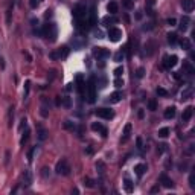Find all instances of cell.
<instances>
[{"mask_svg": "<svg viewBox=\"0 0 195 195\" xmlns=\"http://www.w3.org/2000/svg\"><path fill=\"white\" fill-rule=\"evenodd\" d=\"M41 34H43V37H46L49 41H55L57 40V37H58V29H57V24L55 23H46L44 26H43V29H41Z\"/></svg>", "mask_w": 195, "mask_h": 195, "instance_id": "obj_1", "label": "cell"}, {"mask_svg": "<svg viewBox=\"0 0 195 195\" xmlns=\"http://www.w3.org/2000/svg\"><path fill=\"white\" fill-rule=\"evenodd\" d=\"M85 88H87V102L94 104L96 102V78L94 76L88 79V82L85 84Z\"/></svg>", "mask_w": 195, "mask_h": 195, "instance_id": "obj_2", "label": "cell"}, {"mask_svg": "<svg viewBox=\"0 0 195 195\" xmlns=\"http://www.w3.org/2000/svg\"><path fill=\"white\" fill-rule=\"evenodd\" d=\"M55 172H57L58 175H69V174H70V165H69V162H67L66 159H61V160L57 163Z\"/></svg>", "mask_w": 195, "mask_h": 195, "instance_id": "obj_3", "label": "cell"}, {"mask_svg": "<svg viewBox=\"0 0 195 195\" xmlns=\"http://www.w3.org/2000/svg\"><path fill=\"white\" fill-rule=\"evenodd\" d=\"M85 15H87V6L84 3H78L73 8V17H75V20H84Z\"/></svg>", "mask_w": 195, "mask_h": 195, "instance_id": "obj_4", "label": "cell"}, {"mask_svg": "<svg viewBox=\"0 0 195 195\" xmlns=\"http://www.w3.org/2000/svg\"><path fill=\"white\" fill-rule=\"evenodd\" d=\"M94 114L98 116V117H101V119H105V120H110V119H113L114 117V111L111 110V108H98L96 111H94Z\"/></svg>", "mask_w": 195, "mask_h": 195, "instance_id": "obj_5", "label": "cell"}, {"mask_svg": "<svg viewBox=\"0 0 195 195\" xmlns=\"http://www.w3.org/2000/svg\"><path fill=\"white\" fill-rule=\"evenodd\" d=\"M93 55L98 60H105L111 55V52H110V49H105V47H93Z\"/></svg>", "mask_w": 195, "mask_h": 195, "instance_id": "obj_6", "label": "cell"}, {"mask_svg": "<svg viewBox=\"0 0 195 195\" xmlns=\"http://www.w3.org/2000/svg\"><path fill=\"white\" fill-rule=\"evenodd\" d=\"M122 35H124V34H122V31L119 29V28H110L108 29V40L110 41H113V43H117L120 38H122Z\"/></svg>", "mask_w": 195, "mask_h": 195, "instance_id": "obj_7", "label": "cell"}, {"mask_svg": "<svg viewBox=\"0 0 195 195\" xmlns=\"http://www.w3.org/2000/svg\"><path fill=\"white\" fill-rule=\"evenodd\" d=\"M177 63H178V57H177V55H166V57L163 58V66H165L166 69L175 67Z\"/></svg>", "mask_w": 195, "mask_h": 195, "instance_id": "obj_8", "label": "cell"}, {"mask_svg": "<svg viewBox=\"0 0 195 195\" xmlns=\"http://www.w3.org/2000/svg\"><path fill=\"white\" fill-rule=\"evenodd\" d=\"M91 130H93L94 133H99L102 137H107V136H108V130H107L102 124H99V122H93V124H91Z\"/></svg>", "mask_w": 195, "mask_h": 195, "instance_id": "obj_9", "label": "cell"}, {"mask_svg": "<svg viewBox=\"0 0 195 195\" xmlns=\"http://www.w3.org/2000/svg\"><path fill=\"white\" fill-rule=\"evenodd\" d=\"M122 99H124V94H122V91H113V93L108 96V102H110V104H119Z\"/></svg>", "mask_w": 195, "mask_h": 195, "instance_id": "obj_10", "label": "cell"}, {"mask_svg": "<svg viewBox=\"0 0 195 195\" xmlns=\"http://www.w3.org/2000/svg\"><path fill=\"white\" fill-rule=\"evenodd\" d=\"M192 114H193V107H192V105L186 107V108L183 110V114H181V122H183V124H186V122L190 120Z\"/></svg>", "mask_w": 195, "mask_h": 195, "instance_id": "obj_11", "label": "cell"}, {"mask_svg": "<svg viewBox=\"0 0 195 195\" xmlns=\"http://www.w3.org/2000/svg\"><path fill=\"white\" fill-rule=\"evenodd\" d=\"M67 55H69V49H67L66 46L60 47L57 52H52V54H51V57H52V58H66Z\"/></svg>", "mask_w": 195, "mask_h": 195, "instance_id": "obj_12", "label": "cell"}, {"mask_svg": "<svg viewBox=\"0 0 195 195\" xmlns=\"http://www.w3.org/2000/svg\"><path fill=\"white\" fill-rule=\"evenodd\" d=\"M146 171H148V166H146L145 163H137V165H134V172H136V175L137 177H142Z\"/></svg>", "mask_w": 195, "mask_h": 195, "instance_id": "obj_13", "label": "cell"}, {"mask_svg": "<svg viewBox=\"0 0 195 195\" xmlns=\"http://www.w3.org/2000/svg\"><path fill=\"white\" fill-rule=\"evenodd\" d=\"M160 183L165 186V187H168V189H171V187H174V181L171 180L166 174H162L160 175Z\"/></svg>", "mask_w": 195, "mask_h": 195, "instance_id": "obj_14", "label": "cell"}, {"mask_svg": "<svg viewBox=\"0 0 195 195\" xmlns=\"http://www.w3.org/2000/svg\"><path fill=\"white\" fill-rule=\"evenodd\" d=\"M193 6H195L193 0H181V8H183V11L192 12V11H193Z\"/></svg>", "mask_w": 195, "mask_h": 195, "instance_id": "obj_15", "label": "cell"}, {"mask_svg": "<svg viewBox=\"0 0 195 195\" xmlns=\"http://www.w3.org/2000/svg\"><path fill=\"white\" fill-rule=\"evenodd\" d=\"M90 18H88V23H90V26H94V24L98 23V18H96V6L93 5L91 8H90Z\"/></svg>", "mask_w": 195, "mask_h": 195, "instance_id": "obj_16", "label": "cell"}, {"mask_svg": "<svg viewBox=\"0 0 195 195\" xmlns=\"http://www.w3.org/2000/svg\"><path fill=\"white\" fill-rule=\"evenodd\" d=\"M76 90L82 94L84 93V90H85V82H84V79H82V76L81 75H78L76 76Z\"/></svg>", "mask_w": 195, "mask_h": 195, "instance_id": "obj_17", "label": "cell"}, {"mask_svg": "<svg viewBox=\"0 0 195 195\" xmlns=\"http://www.w3.org/2000/svg\"><path fill=\"white\" fill-rule=\"evenodd\" d=\"M23 184L24 186H31L32 184V174H31V171H24V172H23Z\"/></svg>", "mask_w": 195, "mask_h": 195, "instance_id": "obj_18", "label": "cell"}, {"mask_svg": "<svg viewBox=\"0 0 195 195\" xmlns=\"http://www.w3.org/2000/svg\"><path fill=\"white\" fill-rule=\"evenodd\" d=\"M165 119H174L175 117V107H168L163 113Z\"/></svg>", "mask_w": 195, "mask_h": 195, "instance_id": "obj_19", "label": "cell"}, {"mask_svg": "<svg viewBox=\"0 0 195 195\" xmlns=\"http://www.w3.org/2000/svg\"><path fill=\"white\" fill-rule=\"evenodd\" d=\"M189 23H190V20H189V17H183L181 20H180V24H178V28H180V31H187V28H189Z\"/></svg>", "mask_w": 195, "mask_h": 195, "instance_id": "obj_20", "label": "cell"}, {"mask_svg": "<svg viewBox=\"0 0 195 195\" xmlns=\"http://www.w3.org/2000/svg\"><path fill=\"white\" fill-rule=\"evenodd\" d=\"M124 187H125V190H127L128 193H131V192L134 190V183H133L128 177H125V180H124Z\"/></svg>", "mask_w": 195, "mask_h": 195, "instance_id": "obj_21", "label": "cell"}, {"mask_svg": "<svg viewBox=\"0 0 195 195\" xmlns=\"http://www.w3.org/2000/svg\"><path fill=\"white\" fill-rule=\"evenodd\" d=\"M180 46L184 49V51H190V49H192V43H190V40H189V38H184V37L180 40Z\"/></svg>", "mask_w": 195, "mask_h": 195, "instance_id": "obj_22", "label": "cell"}, {"mask_svg": "<svg viewBox=\"0 0 195 195\" xmlns=\"http://www.w3.org/2000/svg\"><path fill=\"white\" fill-rule=\"evenodd\" d=\"M183 69H184L186 73H189V75H193V73H195V67L189 61H183Z\"/></svg>", "mask_w": 195, "mask_h": 195, "instance_id": "obj_23", "label": "cell"}, {"mask_svg": "<svg viewBox=\"0 0 195 195\" xmlns=\"http://www.w3.org/2000/svg\"><path fill=\"white\" fill-rule=\"evenodd\" d=\"M131 128H133L131 124H127V125H125V128H124V137H122V142H124V143L128 140V137H130V134H131Z\"/></svg>", "mask_w": 195, "mask_h": 195, "instance_id": "obj_24", "label": "cell"}, {"mask_svg": "<svg viewBox=\"0 0 195 195\" xmlns=\"http://www.w3.org/2000/svg\"><path fill=\"white\" fill-rule=\"evenodd\" d=\"M117 9H119V6H117V3H116V2H110V3L107 5V11H108L111 15L117 14Z\"/></svg>", "mask_w": 195, "mask_h": 195, "instance_id": "obj_25", "label": "cell"}, {"mask_svg": "<svg viewBox=\"0 0 195 195\" xmlns=\"http://www.w3.org/2000/svg\"><path fill=\"white\" fill-rule=\"evenodd\" d=\"M102 23L105 24V26H110V24H114V23H117V18L116 17H110V15H107V17H104L102 18Z\"/></svg>", "mask_w": 195, "mask_h": 195, "instance_id": "obj_26", "label": "cell"}, {"mask_svg": "<svg viewBox=\"0 0 195 195\" xmlns=\"http://www.w3.org/2000/svg\"><path fill=\"white\" fill-rule=\"evenodd\" d=\"M192 93H193L192 87H187V88H184V90L181 91V99H183V101H184V99H189V98L192 96Z\"/></svg>", "mask_w": 195, "mask_h": 195, "instance_id": "obj_27", "label": "cell"}, {"mask_svg": "<svg viewBox=\"0 0 195 195\" xmlns=\"http://www.w3.org/2000/svg\"><path fill=\"white\" fill-rule=\"evenodd\" d=\"M169 133H171V130H169L168 127H163V128H160V130H159V133H157V134H159V137L166 139V137L169 136Z\"/></svg>", "mask_w": 195, "mask_h": 195, "instance_id": "obj_28", "label": "cell"}, {"mask_svg": "<svg viewBox=\"0 0 195 195\" xmlns=\"http://www.w3.org/2000/svg\"><path fill=\"white\" fill-rule=\"evenodd\" d=\"M37 134H38V140H41V142L46 140V137H47V131L43 127H38V133Z\"/></svg>", "mask_w": 195, "mask_h": 195, "instance_id": "obj_29", "label": "cell"}, {"mask_svg": "<svg viewBox=\"0 0 195 195\" xmlns=\"http://www.w3.org/2000/svg\"><path fill=\"white\" fill-rule=\"evenodd\" d=\"M166 37H168V41H169V44H175V43L178 41V38H177V34H175V32H169Z\"/></svg>", "mask_w": 195, "mask_h": 195, "instance_id": "obj_30", "label": "cell"}, {"mask_svg": "<svg viewBox=\"0 0 195 195\" xmlns=\"http://www.w3.org/2000/svg\"><path fill=\"white\" fill-rule=\"evenodd\" d=\"M61 105H64L66 108H70L72 107V99H70L69 96H64L63 99H61Z\"/></svg>", "mask_w": 195, "mask_h": 195, "instance_id": "obj_31", "label": "cell"}, {"mask_svg": "<svg viewBox=\"0 0 195 195\" xmlns=\"http://www.w3.org/2000/svg\"><path fill=\"white\" fill-rule=\"evenodd\" d=\"M8 125L9 127H12V124H14V107H9V114H8Z\"/></svg>", "mask_w": 195, "mask_h": 195, "instance_id": "obj_32", "label": "cell"}, {"mask_svg": "<svg viewBox=\"0 0 195 195\" xmlns=\"http://www.w3.org/2000/svg\"><path fill=\"white\" fill-rule=\"evenodd\" d=\"M148 110H151V111H156V110H157V102H156L154 99H150V101H148Z\"/></svg>", "mask_w": 195, "mask_h": 195, "instance_id": "obj_33", "label": "cell"}, {"mask_svg": "<svg viewBox=\"0 0 195 195\" xmlns=\"http://www.w3.org/2000/svg\"><path fill=\"white\" fill-rule=\"evenodd\" d=\"M96 169L99 171V174H104V171H105V165H104V162H101V160L98 162V163H96Z\"/></svg>", "mask_w": 195, "mask_h": 195, "instance_id": "obj_34", "label": "cell"}, {"mask_svg": "<svg viewBox=\"0 0 195 195\" xmlns=\"http://www.w3.org/2000/svg\"><path fill=\"white\" fill-rule=\"evenodd\" d=\"M29 90H31V81H26L24 82V99L29 96Z\"/></svg>", "mask_w": 195, "mask_h": 195, "instance_id": "obj_35", "label": "cell"}, {"mask_svg": "<svg viewBox=\"0 0 195 195\" xmlns=\"http://www.w3.org/2000/svg\"><path fill=\"white\" fill-rule=\"evenodd\" d=\"M29 134H31V131L26 128V131H24V134H23V137H21V145H24L28 142V139H29Z\"/></svg>", "mask_w": 195, "mask_h": 195, "instance_id": "obj_36", "label": "cell"}, {"mask_svg": "<svg viewBox=\"0 0 195 195\" xmlns=\"http://www.w3.org/2000/svg\"><path fill=\"white\" fill-rule=\"evenodd\" d=\"M122 3H124V6H125L127 9H133V8H134V2H131V0H124Z\"/></svg>", "mask_w": 195, "mask_h": 195, "instance_id": "obj_37", "label": "cell"}, {"mask_svg": "<svg viewBox=\"0 0 195 195\" xmlns=\"http://www.w3.org/2000/svg\"><path fill=\"white\" fill-rule=\"evenodd\" d=\"M84 184H85L87 187H94V181H93L91 178H88V177L84 178Z\"/></svg>", "mask_w": 195, "mask_h": 195, "instance_id": "obj_38", "label": "cell"}, {"mask_svg": "<svg viewBox=\"0 0 195 195\" xmlns=\"http://www.w3.org/2000/svg\"><path fill=\"white\" fill-rule=\"evenodd\" d=\"M41 175H43L44 178L51 177V169H49V168H43V169H41Z\"/></svg>", "mask_w": 195, "mask_h": 195, "instance_id": "obj_39", "label": "cell"}, {"mask_svg": "<svg viewBox=\"0 0 195 195\" xmlns=\"http://www.w3.org/2000/svg\"><path fill=\"white\" fill-rule=\"evenodd\" d=\"M122 73H124V67H117V69H114V76H116V78H120Z\"/></svg>", "mask_w": 195, "mask_h": 195, "instance_id": "obj_40", "label": "cell"}, {"mask_svg": "<svg viewBox=\"0 0 195 195\" xmlns=\"http://www.w3.org/2000/svg\"><path fill=\"white\" fill-rule=\"evenodd\" d=\"M146 49H148V55H153V54H154V43L150 41L148 46H146Z\"/></svg>", "mask_w": 195, "mask_h": 195, "instance_id": "obj_41", "label": "cell"}, {"mask_svg": "<svg viewBox=\"0 0 195 195\" xmlns=\"http://www.w3.org/2000/svg\"><path fill=\"white\" fill-rule=\"evenodd\" d=\"M64 127H66L67 130H75V124H73V122H70V120H66V122H64Z\"/></svg>", "mask_w": 195, "mask_h": 195, "instance_id": "obj_42", "label": "cell"}, {"mask_svg": "<svg viewBox=\"0 0 195 195\" xmlns=\"http://www.w3.org/2000/svg\"><path fill=\"white\" fill-rule=\"evenodd\" d=\"M122 60H124V52H117V54L114 55V61H116V63H120Z\"/></svg>", "mask_w": 195, "mask_h": 195, "instance_id": "obj_43", "label": "cell"}, {"mask_svg": "<svg viewBox=\"0 0 195 195\" xmlns=\"http://www.w3.org/2000/svg\"><path fill=\"white\" fill-rule=\"evenodd\" d=\"M34 151H35V146H32V148L29 150V153H28V162H29V163H32V157H34Z\"/></svg>", "mask_w": 195, "mask_h": 195, "instance_id": "obj_44", "label": "cell"}, {"mask_svg": "<svg viewBox=\"0 0 195 195\" xmlns=\"http://www.w3.org/2000/svg\"><path fill=\"white\" fill-rule=\"evenodd\" d=\"M143 75H145V69H143V67H139L137 72H136V76H137V78H143Z\"/></svg>", "mask_w": 195, "mask_h": 195, "instance_id": "obj_45", "label": "cell"}, {"mask_svg": "<svg viewBox=\"0 0 195 195\" xmlns=\"http://www.w3.org/2000/svg\"><path fill=\"white\" fill-rule=\"evenodd\" d=\"M41 2H43V0H31V8H34V9L38 8Z\"/></svg>", "mask_w": 195, "mask_h": 195, "instance_id": "obj_46", "label": "cell"}, {"mask_svg": "<svg viewBox=\"0 0 195 195\" xmlns=\"http://www.w3.org/2000/svg\"><path fill=\"white\" fill-rule=\"evenodd\" d=\"M157 94H159V96H163V98H165V96H168V91H166L165 88L159 87V88H157Z\"/></svg>", "mask_w": 195, "mask_h": 195, "instance_id": "obj_47", "label": "cell"}, {"mask_svg": "<svg viewBox=\"0 0 195 195\" xmlns=\"http://www.w3.org/2000/svg\"><path fill=\"white\" fill-rule=\"evenodd\" d=\"M122 85H124V79L116 78V79H114V87H122Z\"/></svg>", "mask_w": 195, "mask_h": 195, "instance_id": "obj_48", "label": "cell"}, {"mask_svg": "<svg viewBox=\"0 0 195 195\" xmlns=\"http://www.w3.org/2000/svg\"><path fill=\"white\" fill-rule=\"evenodd\" d=\"M156 5V0H146V8H153Z\"/></svg>", "mask_w": 195, "mask_h": 195, "instance_id": "obj_49", "label": "cell"}, {"mask_svg": "<svg viewBox=\"0 0 195 195\" xmlns=\"http://www.w3.org/2000/svg\"><path fill=\"white\" fill-rule=\"evenodd\" d=\"M166 146H168L166 143H162V145H159V150H157V151H159V153H163V151H166Z\"/></svg>", "mask_w": 195, "mask_h": 195, "instance_id": "obj_50", "label": "cell"}, {"mask_svg": "<svg viewBox=\"0 0 195 195\" xmlns=\"http://www.w3.org/2000/svg\"><path fill=\"white\" fill-rule=\"evenodd\" d=\"M175 23H177V20H175V18H168V24H169V26H174Z\"/></svg>", "mask_w": 195, "mask_h": 195, "instance_id": "obj_51", "label": "cell"}, {"mask_svg": "<svg viewBox=\"0 0 195 195\" xmlns=\"http://www.w3.org/2000/svg\"><path fill=\"white\" fill-rule=\"evenodd\" d=\"M159 190H160V186H159V184H156V186L151 189V193H156V192H159Z\"/></svg>", "mask_w": 195, "mask_h": 195, "instance_id": "obj_52", "label": "cell"}, {"mask_svg": "<svg viewBox=\"0 0 195 195\" xmlns=\"http://www.w3.org/2000/svg\"><path fill=\"white\" fill-rule=\"evenodd\" d=\"M137 148H139V150H143V146H142V139H140V137H137Z\"/></svg>", "mask_w": 195, "mask_h": 195, "instance_id": "obj_53", "label": "cell"}, {"mask_svg": "<svg viewBox=\"0 0 195 195\" xmlns=\"http://www.w3.org/2000/svg\"><path fill=\"white\" fill-rule=\"evenodd\" d=\"M0 69H2V70L5 69V60H3L2 57H0Z\"/></svg>", "mask_w": 195, "mask_h": 195, "instance_id": "obj_54", "label": "cell"}, {"mask_svg": "<svg viewBox=\"0 0 195 195\" xmlns=\"http://www.w3.org/2000/svg\"><path fill=\"white\" fill-rule=\"evenodd\" d=\"M136 18H137V20H140V18H142V12H140V11H137V14H136Z\"/></svg>", "mask_w": 195, "mask_h": 195, "instance_id": "obj_55", "label": "cell"}, {"mask_svg": "<svg viewBox=\"0 0 195 195\" xmlns=\"http://www.w3.org/2000/svg\"><path fill=\"white\" fill-rule=\"evenodd\" d=\"M49 17H52V11H46V18H49Z\"/></svg>", "mask_w": 195, "mask_h": 195, "instance_id": "obj_56", "label": "cell"}, {"mask_svg": "<svg viewBox=\"0 0 195 195\" xmlns=\"http://www.w3.org/2000/svg\"><path fill=\"white\" fill-rule=\"evenodd\" d=\"M9 162V151H6V160H5V163H8Z\"/></svg>", "mask_w": 195, "mask_h": 195, "instance_id": "obj_57", "label": "cell"}, {"mask_svg": "<svg viewBox=\"0 0 195 195\" xmlns=\"http://www.w3.org/2000/svg\"><path fill=\"white\" fill-rule=\"evenodd\" d=\"M131 2H134V0H131Z\"/></svg>", "mask_w": 195, "mask_h": 195, "instance_id": "obj_58", "label": "cell"}]
</instances>
